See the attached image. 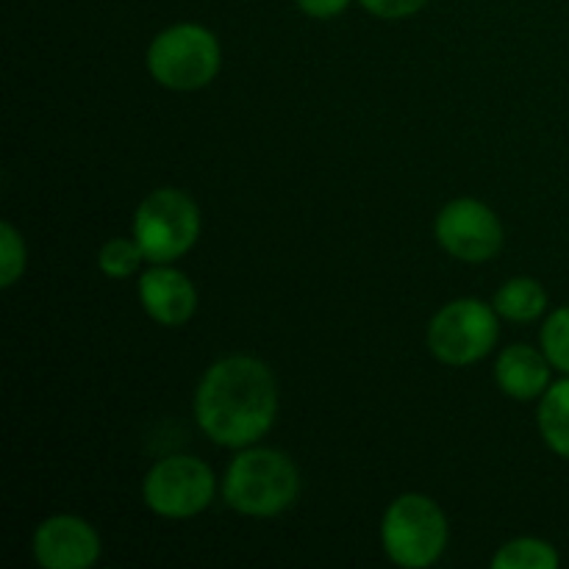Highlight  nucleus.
Returning a JSON list of instances; mask_svg holds the SVG:
<instances>
[{"mask_svg": "<svg viewBox=\"0 0 569 569\" xmlns=\"http://www.w3.org/2000/svg\"><path fill=\"white\" fill-rule=\"evenodd\" d=\"M200 237V209L181 189H156L133 214V239L150 264H172L194 248Z\"/></svg>", "mask_w": 569, "mask_h": 569, "instance_id": "39448f33", "label": "nucleus"}, {"mask_svg": "<svg viewBox=\"0 0 569 569\" xmlns=\"http://www.w3.org/2000/svg\"><path fill=\"white\" fill-rule=\"evenodd\" d=\"M495 311L498 317L511 322H533L545 315L548 309V292H545L542 283L537 278H511L503 287L495 292L492 298Z\"/></svg>", "mask_w": 569, "mask_h": 569, "instance_id": "ddd939ff", "label": "nucleus"}, {"mask_svg": "<svg viewBox=\"0 0 569 569\" xmlns=\"http://www.w3.org/2000/svg\"><path fill=\"white\" fill-rule=\"evenodd\" d=\"M498 333L495 306L478 298H459L433 315L428 326V348L442 365L467 367L492 353Z\"/></svg>", "mask_w": 569, "mask_h": 569, "instance_id": "423d86ee", "label": "nucleus"}, {"mask_svg": "<svg viewBox=\"0 0 569 569\" xmlns=\"http://www.w3.org/2000/svg\"><path fill=\"white\" fill-rule=\"evenodd\" d=\"M381 545L389 561L403 569H426L448 548V517L426 495H400L381 520Z\"/></svg>", "mask_w": 569, "mask_h": 569, "instance_id": "20e7f679", "label": "nucleus"}, {"mask_svg": "<svg viewBox=\"0 0 569 569\" xmlns=\"http://www.w3.org/2000/svg\"><path fill=\"white\" fill-rule=\"evenodd\" d=\"M300 495V472L287 453L242 448L222 478V498L244 517H276L292 509Z\"/></svg>", "mask_w": 569, "mask_h": 569, "instance_id": "f03ea898", "label": "nucleus"}, {"mask_svg": "<svg viewBox=\"0 0 569 569\" xmlns=\"http://www.w3.org/2000/svg\"><path fill=\"white\" fill-rule=\"evenodd\" d=\"M559 565V550L537 537L511 539L492 559L495 569H556Z\"/></svg>", "mask_w": 569, "mask_h": 569, "instance_id": "4468645a", "label": "nucleus"}, {"mask_svg": "<svg viewBox=\"0 0 569 569\" xmlns=\"http://www.w3.org/2000/svg\"><path fill=\"white\" fill-rule=\"evenodd\" d=\"M437 242L453 259L483 264L503 248V222L487 203L476 198H456L445 206L433 222Z\"/></svg>", "mask_w": 569, "mask_h": 569, "instance_id": "6e6552de", "label": "nucleus"}, {"mask_svg": "<svg viewBox=\"0 0 569 569\" xmlns=\"http://www.w3.org/2000/svg\"><path fill=\"white\" fill-rule=\"evenodd\" d=\"M214 495V472L194 456H170L156 461L142 483L144 506L167 520H189L200 515L209 509Z\"/></svg>", "mask_w": 569, "mask_h": 569, "instance_id": "0eeeda50", "label": "nucleus"}, {"mask_svg": "<svg viewBox=\"0 0 569 569\" xmlns=\"http://www.w3.org/2000/svg\"><path fill=\"white\" fill-rule=\"evenodd\" d=\"M139 300L150 320L164 328H181L198 311V289L187 272L172 264H153L139 278Z\"/></svg>", "mask_w": 569, "mask_h": 569, "instance_id": "9d476101", "label": "nucleus"}, {"mask_svg": "<svg viewBox=\"0 0 569 569\" xmlns=\"http://www.w3.org/2000/svg\"><path fill=\"white\" fill-rule=\"evenodd\" d=\"M539 342H542V350L553 370L569 376V306H561L545 320Z\"/></svg>", "mask_w": 569, "mask_h": 569, "instance_id": "dca6fc26", "label": "nucleus"}, {"mask_svg": "<svg viewBox=\"0 0 569 569\" xmlns=\"http://www.w3.org/2000/svg\"><path fill=\"white\" fill-rule=\"evenodd\" d=\"M359 3L361 9L381 17V20H406V17H415L417 11L426 9L428 0H359Z\"/></svg>", "mask_w": 569, "mask_h": 569, "instance_id": "a211bd4d", "label": "nucleus"}, {"mask_svg": "<svg viewBox=\"0 0 569 569\" xmlns=\"http://www.w3.org/2000/svg\"><path fill=\"white\" fill-rule=\"evenodd\" d=\"M33 559L44 569H89L100 559V537L76 515L48 517L33 533Z\"/></svg>", "mask_w": 569, "mask_h": 569, "instance_id": "1a4fd4ad", "label": "nucleus"}, {"mask_svg": "<svg viewBox=\"0 0 569 569\" xmlns=\"http://www.w3.org/2000/svg\"><path fill=\"white\" fill-rule=\"evenodd\" d=\"M278 417V383L256 356L214 361L194 389V420L220 448L242 450L267 437Z\"/></svg>", "mask_w": 569, "mask_h": 569, "instance_id": "f257e3e1", "label": "nucleus"}, {"mask_svg": "<svg viewBox=\"0 0 569 569\" xmlns=\"http://www.w3.org/2000/svg\"><path fill=\"white\" fill-rule=\"evenodd\" d=\"M537 426L545 445L569 461V376L550 383L548 392L539 398Z\"/></svg>", "mask_w": 569, "mask_h": 569, "instance_id": "f8f14e48", "label": "nucleus"}, {"mask_svg": "<svg viewBox=\"0 0 569 569\" xmlns=\"http://www.w3.org/2000/svg\"><path fill=\"white\" fill-rule=\"evenodd\" d=\"M553 365L548 361L545 350L531 348V345H511L495 361V381L500 392L515 400H539L550 381Z\"/></svg>", "mask_w": 569, "mask_h": 569, "instance_id": "9b49d317", "label": "nucleus"}, {"mask_svg": "<svg viewBox=\"0 0 569 569\" xmlns=\"http://www.w3.org/2000/svg\"><path fill=\"white\" fill-rule=\"evenodd\" d=\"M142 261H144V253L142 248H139L137 239H126V237L109 239L98 253L100 272H103L106 278H114V281L131 278L133 272L139 270Z\"/></svg>", "mask_w": 569, "mask_h": 569, "instance_id": "2eb2a0df", "label": "nucleus"}, {"mask_svg": "<svg viewBox=\"0 0 569 569\" xmlns=\"http://www.w3.org/2000/svg\"><path fill=\"white\" fill-rule=\"evenodd\" d=\"M26 239H22V233L11 222H3L0 226V287H14L22 278V272H26Z\"/></svg>", "mask_w": 569, "mask_h": 569, "instance_id": "f3484780", "label": "nucleus"}, {"mask_svg": "<svg viewBox=\"0 0 569 569\" xmlns=\"http://www.w3.org/2000/svg\"><path fill=\"white\" fill-rule=\"evenodd\" d=\"M298 9L306 17H315V20H331L339 17L350 6V0H295Z\"/></svg>", "mask_w": 569, "mask_h": 569, "instance_id": "6ab92c4d", "label": "nucleus"}, {"mask_svg": "<svg viewBox=\"0 0 569 569\" xmlns=\"http://www.w3.org/2000/svg\"><path fill=\"white\" fill-rule=\"evenodd\" d=\"M148 72L159 87L194 92L209 87L222 67V50L214 33L198 22L164 28L148 48Z\"/></svg>", "mask_w": 569, "mask_h": 569, "instance_id": "7ed1b4c3", "label": "nucleus"}]
</instances>
